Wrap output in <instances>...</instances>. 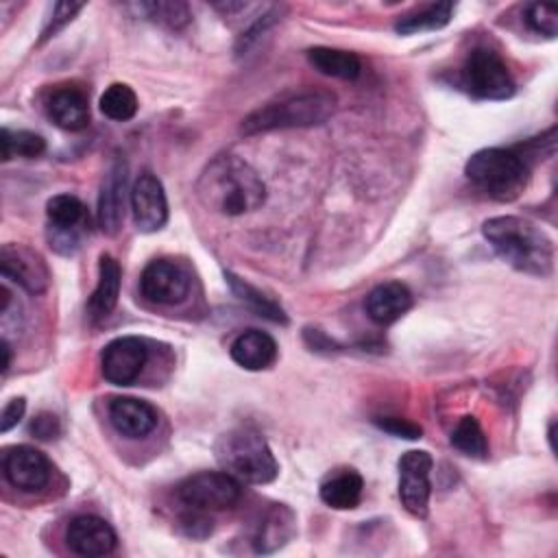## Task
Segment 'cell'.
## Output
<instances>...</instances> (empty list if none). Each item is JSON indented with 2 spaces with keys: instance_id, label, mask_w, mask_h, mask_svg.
Instances as JSON below:
<instances>
[{
  "instance_id": "cell-1",
  "label": "cell",
  "mask_w": 558,
  "mask_h": 558,
  "mask_svg": "<svg viewBox=\"0 0 558 558\" xmlns=\"http://www.w3.org/2000/svg\"><path fill=\"white\" fill-rule=\"evenodd\" d=\"M201 203L220 216H244L266 201V185L257 170L235 155L214 157L196 181Z\"/></svg>"
},
{
  "instance_id": "cell-2",
  "label": "cell",
  "mask_w": 558,
  "mask_h": 558,
  "mask_svg": "<svg viewBox=\"0 0 558 558\" xmlns=\"http://www.w3.org/2000/svg\"><path fill=\"white\" fill-rule=\"evenodd\" d=\"M482 233L508 266L536 277L554 270V242L538 225L519 216H495L482 225Z\"/></svg>"
},
{
  "instance_id": "cell-3",
  "label": "cell",
  "mask_w": 558,
  "mask_h": 558,
  "mask_svg": "<svg viewBox=\"0 0 558 558\" xmlns=\"http://www.w3.org/2000/svg\"><path fill=\"white\" fill-rule=\"evenodd\" d=\"M336 109V96L320 89H303L283 94L255 111H251L240 131L244 135L277 131V129H303L323 124Z\"/></svg>"
},
{
  "instance_id": "cell-4",
  "label": "cell",
  "mask_w": 558,
  "mask_h": 558,
  "mask_svg": "<svg viewBox=\"0 0 558 558\" xmlns=\"http://www.w3.org/2000/svg\"><path fill=\"white\" fill-rule=\"evenodd\" d=\"M216 458L220 466L246 484H268L277 477L279 464L266 438L251 429L238 427L216 440Z\"/></svg>"
},
{
  "instance_id": "cell-5",
  "label": "cell",
  "mask_w": 558,
  "mask_h": 558,
  "mask_svg": "<svg viewBox=\"0 0 558 558\" xmlns=\"http://www.w3.org/2000/svg\"><path fill=\"white\" fill-rule=\"evenodd\" d=\"M464 174L490 198L514 201L527 185L530 168L514 150L482 148L469 157Z\"/></svg>"
},
{
  "instance_id": "cell-6",
  "label": "cell",
  "mask_w": 558,
  "mask_h": 558,
  "mask_svg": "<svg viewBox=\"0 0 558 558\" xmlns=\"http://www.w3.org/2000/svg\"><path fill=\"white\" fill-rule=\"evenodd\" d=\"M464 87L484 100H506L514 94V81L504 59L490 48H475L462 65Z\"/></svg>"
},
{
  "instance_id": "cell-7",
  "label": "cell",
  "mask_w": 558,
  "mask_h": 558,
  "mask_svg": "<svg viewBox=\"0 0 558 558\" xmlns=\"http://www.w3.org/2000/svg\"><path fill=\"white\" fill-rule=\"evenodd\" d=\"M177 495L187 508L209 512L233 506L242 495V486L240 480L227 471H201L185 477L179 484Z\"/></svg>"
},
{
  "instance_id": "cell-8",
  "label": "cell",
  "mask_w": 558,
  "mask_h": 558,
  "mask_svg": "<svg viewBox=\"0 0 558 558\" xmlns=\"http://www.w3.org/2000/svg\"><path fill=\"white\" fill-rule=\"evenodd\" d=\"M432 456L423 449H410L399 458V499L403 508L423 519L429 506V471H432Z\"/></svg>"
},
{
  "instance_id": "cell-9",
  "label": "cell",
  "mask_w": 558,
  "mask_h": 558,
  "mask_svg": "<svg viewBox=\"0 0 558 558\" xmlns=\"http://www.w3.org/2000/svg\"><path fill=\"white\" fill-rule=\"evenodd\" d=\"M148 349L142 338L122 336L111 340L100 355L102 377L113 386H129L133 384L142 368L146 366Z\"/></svg>"
},
{
  "instance_id": "cell-10",
  "label": "cell",
  "mask_w": 558,
  "mask_h": 558,
  "mask_svg": "<svg viewBox=\"0 0 558 558\" xmlns=\"http://www.w3.org/2000/svg\"><path fill=\"white\" fill-rule=\"evenodd\" d=\"M0 272L4 279H11L24 288L28 294H41L50 281L44 257L24 244H2Z\"/></svg>"
},
{
  "instance_id": "cell-11",
  "label": "cell",
  "mask_w": 558,
  "mask_h": 558,
  "mask_svg": "<svg viewBox=\"0 0 558 558\" xmlns=\"http://www.w3.org/2000/svg\"><path fill=\"white\" fill-rule=\"evenodd\" d=\"M140 290L157 305H177L190 292V277L177 262L155 259L142 270Z\"/></svg>"
},
{
  "instance_id": "cell-12",
  "label": "cell",
  "mask_w": 558,
  "mask_h": 558,
  "mask_svg": "<svg viewBox=\"0 0 558 558\" xmlns=\"http://www.w3.org/2000/svg\"><path fill=\"white\" fill-rule=\"evenodd\" d=\"M133 222L142 233L159 231L168 220V201L161 181L153 172H142L131 187Z\"/></svg>"
},
{
  "instance_id": "cell-13",
  "label": "cell",
  "mask_w": 558,
  "mask_h": 558,
  "mask_svg": "<svg viewBox=\"0 0 558 558\" xmlns=\"http://www.w3.org/2000/svg\"><path fill=\"white\" fill-rule=\"evenodd\" d=\"M2 469L7 480L24 493H37L50 480L48 458L31 445H15L7 449L2 458Z\"/></svg>"
},
{
  "instance_id": "cell-14",
  "label": "cell",
  "mask_w": 558,
  "mask_h": 558,
  "mask_svg": "<svg viewBox=\"0 0 558 558\" xmlns=\"http://www.w3.org/2000/svg\"><path fill=\"white\" fill-rule=\"evenodd\" d=\"M65 541L74 554L96 558L113 551L118 536L105 519L96 514H81L70 521Z\"/></svg>"
},
{
  "instance_id": "cell-15",
  "label": "cell",
  "mask_w": 558,
  "mask_h": 558,
  "mask_svg": "<svg viewBox=\"0 0 558 558\" xmlns=\"http://www.w3.org/2000/svg\"><path fill=\"white\" fill-rule=\"evenodd\" d=\"M126 161L116 159L102 179L98 196V225L107 235H116L122 227L126 207Z\"/></svg>"
},
{
  "instance_id": "cell-16",
  "label": "cell",
  "mask_w": 558,
  "mask_h": 558,
  "mask_svg": "<svg viewBox=\"0 0 558 558\" xmlns=\"http://www.w3.org/2000/svg\"><path fill=\"white\" fill-rule=\"evenodd\" d=\"M109 421L126 438H144L157 427V410L135 397H116L109 403Z\"/></svg>"
},
{
  "instance_id": "cell-17",
  "label": "cell",
  "mask_w": 558,
  "mask_h": 558,
  "mask_svg": "<svg viewBox=\"0 0 558 558\" xmlns=\"http://www.w3.org/2000/svg\"><path fill=\"white\" fill-rule=\"evenodd\" d=\"M120 264L109 253H102L98 259V283L87 301V316L92 323L109 318V314L116 310L120 296Z\"/></svg>"
},
{
  "instance_id": "cell-18",
  "label": "cell",
  "mask_w": 558,
  "mask_h": 558,
  "mask_svg": "<svg viewBox=\"0 0 558 558\" xmlns=\"http://www.w3.org/2000/svg\"><path fill=\"white\" fill-rule=\"evenodd\" d=\"M412 307V292L401 281H386L373 288L366 296V314L377 325L399 320Z\"/></svg>"
},
{
  "instance_id": "cell-19",
  "label": "cell",
  "mask_w": 558,
  "mask_h": 558,
  "mask_svg": "<svg viewBox=\"0 0 558 558\" xmlns=\"http://www.w3.org/2000/svg\"><path fill=\"white\" fill-rule=\"evenodd\" d=\"M231 360L246 371L268 368L277 360V342L262 329H246L231 342Z\"/></svg>"
},
{
  "instance_id": "cell-20",
  "label": "cell",
  "mask_w": 558,
  "mask_h": 558,
  "mask_svg": "<svg viewBox=\"0 0 558 558\" xmlns=\"http://www.w3.org/2000/svg\"><path fill=\"white\" fill-rule=\"evenodd\" d=\"M48 116L63 131H81L89 124V105L81 89L61 87L48 98Z\"/></svg>"
},
{
  "instance_id": "cell-21",
  "label": "cell",
  "mask_w": 558,
  "mask_h": 558,
  "mask_svg": "<svg viewBox=\"0 0 558 558\" xmlns=\"http://www.w3.org/2000/svg\"><path fill=\"white\" fill-rule=\"evenodd\" d=\"M364 480L355 469H336L320 482V499L336 510H351L360 504Z\"/></svg>"
},
{
  "instance_id": "cell-22",
  "label": "cell",
  "mask_w": 558,
  "mask_h": 558,
  "mask_svg": "<svg viewBox=\"0 0 558 558\" xmlns=\"http://www.w3.org/2000/svg\"><path fill=\"white\" fill-rule=\"evenodd\" d=\"M294 534V514L286 506H272L257 525L253 549L257 554H272L283 547Z\"/></svg>"
},
{
  "instance_id": "cell-23",
  "label": "cell",
  "mask_w": 558,
  "mask_h": 558,
  "mask_svg": "<svg viewBox=\"0 0 558 558\" xmlns=\"http://www.w3.org/2000/svg\"><path fill=\"white\" fill-rule=\"evenodd\" d=\"M307 61L320 74L333 76V78H342V81H353L362 72L360 59L353 52L340 50V48H327V46L310 48L307 50Z\"/></svg>"
},
{
  "instance_id": "cell-24",
  "label": "cell",
  "mask_w": 558,
  "mask_h": 558,
  "mask_svg": "<svg viewBox=\"0 0 558 558\" xmlns=\"http://www.w3.org/2000/svg\"><path fill=\"white\" fill-rule=\"evenodd\" d=\"M453 4L451 2H432L425 4L423 9H416L408 15H403L397 24L395 31L401 35H414V33H423V31H438L445 24H449L451 15H453Z\"/></svg>"
},
{
  "instance_id": "cell-25",
  "label": "cell",
  "mask_w": 558,
  "mask_h": 558,
  "mask_svg": "<svg viewBox=\"0 0 558 558\" xmlns=\"http://www.w3.org/2000/svg\"><path fill=\"white\" fill-rule=\"evenodd\" d=\"M225 277H227V281H229L233 294H235L242 303H246L248 307H253L259 316H264V318H268V320H272V323H281V325L288 323V316H286V312L281 310V305L275 303L270 296H266L262 290L253 288L251 283H246L244 279L235 277L233 272H225Z\"/></svg>"
},
{
  "instance_id": "cell-26",
  "label": "cell",
  "mask_w": 558,
  "mask_h": 558,
  "mask_svg": "<svg viewBox=\"0 0 558 558\" xmlns=\"http://www.w3.org/2000/svg\"><path fill=\"white\" fill-rule=\"evenodd\" d=\"M85 214V205L74 194H57L46 203V216L52 229H81Z\"/></svg>"
},
{
  "instance_id": "cell-27",
  "label": "cell",
  "mask_w": 558,
  "mask_h": 558,
  "mask_svg": "<svg viewBox=\"0 0 558 558\" xmlns=\"http://www.w3.org/2000/svg\"><path fill=\"white\" fill-rule=\"evenodd\" d=\"M100 111L109 120L126 122L137 113V96L126 83H111L100 96Z\"/></svg>"
},
{
  "instance_id": "cell-28",
  "label": "cell",
  "mask_w": 558,
  "mask_h": 558,
  "mask_svg": "<svg viewBox=\"0 0 558 558\" xmlns=\"http://www.w3.org/2000/svg\"><path fill=\"white\" fill-rule=\"evenodd\" d=\"M0 157L2 161H9L13 157H39L46 150V140L39 133L33 131H11V129H2L0 131Z\"/></svg>"
},
{
  "instance_id": "cell-29",
  "label": "cell",
  "mask_w": 558,
  "mask_h": 558,
  "mask_svg": "<svg viewBox=\"0 0 558 558\" xmlns=\"http://www.w3.org/2000/svg\"><path fill=\"white\" fill-rule=\"evenodd\" d=\"M451 445L471 458H486L488 440L475 416H462L451 434Z\"/></svg>"
},
{
  "instance_id": "cell-30",
  "label": "cell",
  "mask_w": 558,
  "mask_h": 558,
  "mask_svg": "<svg viewBox=\"0 0 558 558\" xmlns=\"http://www.w3.org/2000/svg\"><path fill=\"white\" fill-rule=\"evenodd\" d=\"M137 11H142L148 20L166 24L170 28H181L190 22L192 13L185 2H142L135 4Z\"/></svg>"
},
{
  "instance_id": "cell-31",
  "label": "cell",
  "mask_w": 558,
  "mask_h": 558,
  "mask_svg": "<svg viewBox=\"0 0 558 558\" xmlns=\"http://www.w3.org/2000/svg\"><path fill=\"white\" fill-rule=\"evenodd\" d=\"M525 20H527L530 28L541 35L556 37V33H558V11L551 4H541V2L530 4Z\"/></svg>"
},
{
  "instance_id": "cell-32",
  "label": "cell",
  "mask_w": 558,
  "mask_h": 558,
  "mask_svg": "<svg viewBox=\"0 0 558 558\" xmlns=\"http://www.w3.org/2000/svg\"><path fill=\"white\" fill-rule=\"evenodd\" d=\"M83 9V4L78 2H54L50 9V15L46 17V24L41 28V41L54 37L65 24H70L74 20V15Z\"/></svg>"
},
{
  "instance_id": "cell-33",
  "label": "cell",
  "mask_w": 558,
  "mask_h": 558,
  "mask_svg": "<svg viewBox=\"0 0 558 558\" xmlns=\"http://www.w3.org/2000/svg\"><path fill=\"white\" fill-rule=\"evenodd\" d=\"M375 425L384 432H388L390 436H397V438H405V440H416L421 438L423 434V427L408 421V418H401V416H379L375 418Z\"/></svg>"
},
{
  "instance_id": "cell-34",
  "label": "cell",
  "mask_w": 558,
  "mask_h": 558,
  "mask_svg": "<svg viewBox=\"0 0 558 558\" xmlns=\"http://www.w3.org/2000/svg\"><path fill=\"white\" fill-rule=\"evenodd\" d=\"M179 523H181V530L192 538H205L214 530L211 519L205 514V510H198V508H190L187 512H183Z\"/></svg>"
},
{
  "instance_id": "cell-35",
  "label": "cell",
  "mask_w": 558,
  "mask_h": 558,
  "mask_svg": "<svg viewBox=\"0 0 558 558\" xmlns=\"http://www.w3.org/2000/svg\"><path fill=\"white\" fill-rule=\"evenodd\" d=\"M28 432H31L35 438H39V440H52V438L59 436L61 425H59V418H57L54 414L41 412V414H37V416L31 421Z\"/></svg>"
},
{
  "instance_id": "cell-36",
  "label": "cell",
  "mask_w": 558,
  "mask_h": 558,
  "mask_svg": "<svg viewBox=\"0 0 558 558\" xmlns=\"http://www.w3.org/2000/svg\"><path fill=\"white\" fill-rule=\"evenodd\" d=\"M24 412H26V401H24V397L11 399V401L2 408V414H0V432L13 429V427L22 421Z\"/></svg>"
},
{
  "instance_id": "cell-37",
  "label": "cell",
  "mask_w": 558,
  "mask_h": 558,
  "mask_svg": "<svg viewBox=\"0 0 558 558\" xmlns=\"http://www.w3.org/2000/svg\"><path fill=\"white\" fill-rule=\"evenodd\" d=\"M2 353H4V360H2V373L9 371L11 366V344L7 340H2Z\"/></svg>"
}]
</instances>
